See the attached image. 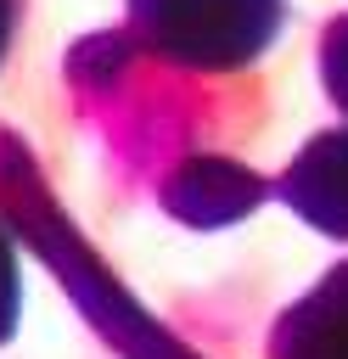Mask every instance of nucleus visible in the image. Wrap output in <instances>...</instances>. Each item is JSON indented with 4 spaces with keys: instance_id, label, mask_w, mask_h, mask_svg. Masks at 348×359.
I'll list each match as a JSON object with an SVG mask.
<instances>
[{
    "instance_id": "obj_1",
    "label": "nucleus",
    "mask_w": 348,
    "mask_h": 359,
    "mask_svg": "<svg viewBox=\"0 0 348 359\" xmlns=\"http://www.w3.org/2000/svg\"><path fill=\"white\" fill-rule=\"evenodd\" d=\"M129 17L157 50L191 67H236L269 45L281 0H129Z\"/></svg>"
},
{
    "instance_id": "obj_2",
    "label": "nucleus",
    "mask_w": 348,
    "mask_h": 359,
    "mask_svg": "<svg viewBox=\"0 0 348 359\" xmlns=\"http://www.w3.org/2000/svg\"><path fill=\"white\" fill-rule=\"evenodd\" d=\"M269 359H348V264L281 320Z\"/></svg>"
},
{
    "instance_id": "obj_3",
    "label": "nucleus",
    "mask_w": 348,
    "mask_h": 359,
    "mask_svg": "<svg viewBox=\"0 0 348 359\" xmlns=\"http://www.w3.org/2000/svg\"><path fill=\"white\" fill-rule=\"evenodd\" d=\"M286 196L331 236H348V135L309 146L286 180Z\"/></svg>"
},
{
    "instance_id": "obj_4",
    "label": "nucleus",
    "mask_w": 348,
    "mask_h": 359,
    "mask_svg": "<svg viewBox=\"0 0 348 359\" xmlns=\"http://www.w3.org/2000/svg\"><path fill=\"white\" fill-rule=\"evenodd\" d=\"M17 331V252L0 230V342H11Z\"/></svg>"
},
{
    "instance_id": "obj_5",
    "label": "nucleus",
    "mask_w": 348,
    "mask_h": 359,
    "mask_svg": "<svg viewBox=\"0 0 348 359\" xmlns=\"http://www.w3.org/2000/svg\"><path fill=\"white\" fill-rule=\"evenodd\" d=\"M326 67H331V90H337V101L348 107V22H337V28H331V50H326Z\"/></svg>"
},
{
    "instance_id": "obj_6",
    "label": "nucleus",
    "mask_w": 348,
    "mask_h": 359,
    "mask_svg": "<svg viewBox=\"0 0 348 359\" xmlns=\"http://www.w3.org/2000/svg\"><path fill=\"white\" fill-rule=\"evenodd\" d=\"M17 6H22V0H0V56H6V45H11V28H17Z\"/></svg>"
}]
</instances>
